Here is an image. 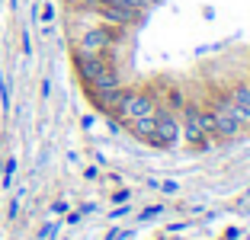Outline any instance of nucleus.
I'll return each mask as SVG.
<instances>
[{
    "label": "nucleus",
    "instance_id": "1",
    "mask_svg": "<svg viewBox=\"0 0 250 240\" xmlns=\"http://www.w3.org/2000/svg\"><path fill=\"white\" fill-rule=\"evenodd\" d=\"M154 109H157V100L151 96V90H132V87H125L122 106H119V112H116L112 122H128V119L154 116Z\"/></svg>",
    "mask_w": 250,
    "mask_h": 240
},
{
    "label": "nucleus",
    "instance_id": "2",
    "mask_svg": "<svg viewBox=\"0 0 250 240\" xmlns=\"http://www.w3.org/2000/svg\"><path fill=\"white\" fill-rule=\"evenodd\" d=\"M71 64H74V74L81 77V83H90L96 74H103L106 67L112 64L109 51H81L74 48L71 51Z\"/></svg>",
    "mask_w": 250,
    "mask_h": 240
},
{
    "label": "nucleus",
    "instance_id": "3",
    "mask_svg": "<svg viewBox=\"0 0 250 240\" xmlns=\"http://www.w3.org/2000/svg\"><path fill=\"white\" fill-rule=\"evenodd\" d=\"M96 20L100 22H109V26H119V29H132L141 22V13L132 7H125L122 0H100V7H96Z\"/></svg>",
    "mask_w": 250,
    "mask_h": 240
},
{
    "label": "nucleus",
    "instance_id": "4",
    "mask_svg": "<svg viewBox=\"0 0 250 240\" xmlns=\"http://www.w3.org/2000/svg\"><path fill=\"white\" fill-rule=\"evenodd\" d=\"M154 128H157V138H161L164 151L180 144V116L170 112L167 106H161V102H157V109H154Z\"/></svg>",
    "mask_w": 250,
    "mask_h": 240
},
{
    "label": "nucleus",
    "instance_id": "5",
    "mask_svg": "<svg viewBox=\"0 0 250 240\" xmlns=\"http://www.w3.org/2000/svg\"><path fill=\"white\" fill-rule=\"evenodd\" d=\"M225 96H228L231 106L241 112L244 122L250 125V83H247V77H244V80H234L231 87H225Z\"/></svg>",
    "mask_w": 250,
    "mask_h": 240
},
{
    "label": "nucleus",
    "instance_id": "6",
    "mask_svg": "<svg viewBox=\"0 0 250 240\" xmlns=\"http://www.w3.org/2000/svg\"><path fill=\"white\" fill-rule=\"evenodd\" d=\"M128 131H132L138 141H145L147 147H157V151H164L161 138H157V128H154V116H145V119H128Z\"/></svg>",
    "mask_w": 250,
    "mask_h": 240
},
{
    "label": "nucleus",
    "instance_id": "7",
    "mask_svg": "<svg viewBox=\"0 0 250 240\" xmlns=\"http://www.w3.org/2000/svg\"><path fill=\"white\" fill-rule=\"evenodd\" d=\"M119 87H125L119 64H109L103 74H96L90 83H83V90H87V93H100V90H119Z\"/></svg>",
    "mask_w": 250,
    "mask_h": 240
},
{
    "label": "nucleus",
    "instance_id": "8",
    "mask_svg": "<svg viewBox=\"0 0 250 240\" xmlns=\"http://www.w3.org/2000/svg\"><path fill=\"white\" fill-rule=\"evenodd\" d=\"M58 221H48V224H42L39 227V240H48V237H55V234H58Z\"/></svg>",
    "mask_w": 250,
    "mask_h": 240
},
{
    "label": "nucleus",
    "instance_id": "9",
    "mask_svg": "<svg viewBox=\"0 0 250 240\" xmlns=\"http://www.w3.org/2000/svg\"><path fill=\"white\" fill-rule=\"evenodd\" d=\"M13 173H16V157H7V163H3V186L13 182Z\"/></svg>",
    "mask_w": 250,
    "mask_h": 240
},
{
    "label": "nucleus",
    "instance_id": "10",
    "mask_svg": "<svg viewBox=\"0 0 250 240\" xmlns=\"http://www.w3.org/2000/svg\"><path fill=\"white\" fill-rule=\"evenodd\" d=\"M161 211H164V205H151V208H145V211L138 215V221H141V224H145V221H154Z\"/></svg>",
    "mask_w": 250,
    "mask_h": 240
},
{
    "label": "nucleus",
    "instance_id": "11",
    "mask_svg": "<svg viewBox=\"0 0 250 240\" xmlns=\"http://www.w3.org/2000/svg\"><path fill=\"white\" fill-rule=\"evenodd\" d=\"M0 106H3V109H10V83L3 77H0Z\"/></svg>",
    "mask_w": 250,
    "mask_h": 240
},
{
    "label": "nucleus",
    "instance_id": "12",
    "mask_svg": "<svg viewBox=\"0 0 250 240\" xmlns=\"http://www.w3.org/2000/svg\"><path fill=\"white\" fill-rule=\"evenodd\" d=\"M20 199H22V192H20V196L13 199V202H10V208H7V218H10V221H16V215H20V205H22Z\"/></svg>",
    "mask_w": 250,
    "mask_h": 240
},
{
    "label": "nucleus",
    "instance_id": "13",
    "mask_svg": "<svg viewBox=\"0 0 250 240\" xmlns=\"http://www.w3.org/2000/svg\"><path fill=\"white\" fill-rule=\"evenodd\" d=\"M128 199H132V192H128V189H119V192H112V205H125Z\"/></svg>",
    "mask_w": 250,
    "mask_h": 240
},
{
    "label": "nucleus",
    "instance_id": "14",
    "mask_svg": "<svg viewBox=\"0 0 250 240\" xmlns=\"http://www.w3.org/2000/svg\"><path fill=\"white\" fill-rule=\"evenodd\" d=\"M128 237V231H122V227H112L109 234H106V240H125Z\"/></svg>",
    "mask_w": 250,
    "mask_h": 240
},
{
    "label": "nucleus",
    "instance_id": "15",
    "mask_svg": "<svg viewBox=\"0 0 250 240\" xmlns=\"http://www.w3.org/2000/svg\"><path fill=\"white\" fill-rule=\"evenodd\" d=\"M52 215H67V202H64V199L52 202Z\"/></svg>",
    "mask_w": 250,
    "mask_h": 240
},
{
    "label": "nucleus",
    "instance_id": "16",
    "mask_svg": "<svg viewBox=\"0 0 250 240\" xmlns=\"http://www.w3.org/2000/svg\"><path fill=\"white\" fill-rule=\"evenodd\" d=\"M20 42H22V51H26V55H32V39H29V32H22Z\"/></svg>",
    "mask_w": 250,
    "mask_h": 240
},
{
    "label": "nucleus",
    "instance_id": "17",
    "mask_svg": "<svg viewBox=\"0 0 250 240\" xmlns=\"http://www.w3.org/2000/svg\"><path fill=\"white\" fill-rule=\"evenodd\" d=\"M81 218H83V211H71L67 215V224H81Z\"/></svg>",
    "mask_w": 250,
    "mask_h": 240
},
{
    "label": "nucleus",
    "instance_id": "18",
    "mask_svg": "<svg viewBox=\"0 0 250 240\" xmlns=\"http://www.w3.org/2000/svg\"><path fill=\"white\" fill-rule=\"evenodd\" d=\"M55 20V7H45L42 10V22H52Z\"/></svg>",
    "mask_w": 250,
    "mask_h": 240
},
{
    "label": "nucleus",
    "instance_id": "19",
    "mask_svg": "<svg viewBox=\"0 0 250 240\" xmlns=\"http://www.w3.org/2000/svg\"><path fill=\"white\" fill-rule=\"evenodd\" d=\"M125 215H128V205H119V208L112 211V221H116V218H125Z\"/></svg>",
    "mask_w": 250,
    "mask_h": 240
},
{
    "label": "nucleus",
    "instance_id": "20",
    "mask_svg": "<svg viewBox=\"0 0 250 240\" xmlns=\"http://www.w3.org/2000/svg\"><path fill=\"white\" fill-rule=\"evenodd\" d=\"M161 189H164V192H177V182L167 180V182H161Z\"/></svg>",
    "mask_w": 250,
    "mask_h": 240
},
{
    "label": "nucleus",
    "instance_id": "21",
    "mask_svg": "<svg viewBox=\"0 0 250 240\" xmlns=\"http://www.w3.org/2000/svg\"><path fill=\"white\" fill-rule=\"evenodd\" d=\"M83 176H87V180H96V176H100V170H96V167H87V173H83Z\"/></svg>",
    "mask_w": 250,
    "mask_h": 240
},
{
    "label": "nucleus",
    "instance_id": "22",
    "mask_svg": "<svg viewBox=\"0 0 250 240\" xmlns=\"http://www.w3.org/2000/svg\"><path fill=\"white\" fill-rule=\"evenodd\" d=\"M173 240H186V237H173Z\"/></svg>",
    "mask_w": 250,
    "mask_h": 240
},
{
    "label": "nucleus",
    "instance_id": "23",
    "mask_svg": "<svg viewBox=\"0 0 250 240\" xmlns=\"http://www.w3.org/2000/svg\"><path fill=\"white\" fill-rule=\"evenodd\" d=\"M247 83H250V77H247Z\"/></svg>",
    "mask_w": 250,
    "mask_h": 240
}]
</instances>
